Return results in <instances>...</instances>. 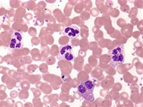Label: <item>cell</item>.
<instances>
[{"mask_svg":"<svg viewBox=\"0 0 143 107\" xmlns=\"http://www.w3.org/2000/svg\"><path fill=\"white\" fill-rule=\"evenodd\" d=\"M108 54L111 60L110 63L111 66H118L121 64H123L125 61L124 47L122 45L118 46L112 50L109 51Z\"/></svg>","mask_w":143,"mask_h":107,"instance_id":"6da1fadb","label":"cell"},{"mask_svg":"<svg viewBox=\"0 0 143 107\" xmlns=\"http://www.w3.org/2000/svg\"><path fill=\"white\" fill-rule=\"evenodd\" d=\"M58 59L65 61H73L75 59L73 47L71 45H65L61 47L58 50Z\"/></svg>","mask_w":143,"mask_h":107,"instance_id":"7a4b0ae2","label":"cell"},{"mask_svg":"<svg viewBox=\"0 0 143 107\" xmlns=\"http://www.w3.org/2000/svg\"><path fill=\"white\" fill-rule=\"evenodd\" d=\"M23 47V35L19 33L16 32L10 38V50L14 49H21Z\"/></svg>","mask_w":143,"mask_h":107,"instance_id":"3957f363","label":"cell"},{"mask_svg":"<svg viewBox=\"0 0 143 107\" xmlns=\"http://www.w3.org/2000/svg\"><path fill=\"white\" fill-rule=\"evenodd\" d=\"M62 34L66 35L68 37H69L72 40H74V39H76L79 37L80 32H79V29L76 26L73 25V26H70L68 27L65 28L64 30V31L62 32Z\"/></svg>","mask_w":143,"mask_h":107,"instance_id":"277c9868","label":"cell"},{"mask_svg":"<svg viewBox=\"0 0 143 107\" xmlns=\"http://www.w3.org/2000/svg\"><path fill=\"white\" fill-rule=\"evenodd\" d=\"M78 91L80 93H81L82 97H83L85 99L89 100V101H93L94 100V97H93V92L89 91V89L86 87L84 82L79 84L78 85Z\"/></svg>","mask_w":143,"mask_h":107,"instance_id":"5b68a950","label":"cell"},{"mask_svg":"<svg viewBox=\"0 0 143 107\" xmlns=\"http://www.w3.org/2000/svg\"><path fill=\"white\" fill-rule=\"evenodd\" d=\"M86 87L89 89V91H91V92H93L94 90V88H95V85L93 82V81H86V82H84Z\"/></svg>","mask_w":143,"mask_h":107,"instance_id":"8992f818","label":"cell"},{"mask_svg":"<svg viewBox=\"0 0 143 107\" xmlns=\"http://www.w3.org/2000/svg\"><path fill=\"white\" fill-rule=\"evenodd\" d=\"M74 96H75V98H76V99H79L80 98L82 97V95H81V93H80L79 92H75V94H74Z\"/></svg>","mask_w":143,"mask_h":107,"instance_id":"52a82bcc","label":"cell"},{"mask_svg":"<svg viewBox=\"0 0 143 107\" xmlns=\"http://www.w3.org/2000/svg\"><path fill=\"white\" fill-rule=\"evenodd\" d=\"M10 95H11V97H12V98H16V95H17V92H16V91H12Z\"/></svg>","mask_w":143,"mask_h":107,"instance_id":"ba28073f","label":"cell"},{"mask_svg":"<svg viewBox=\"0 0 143 107\" xmlns=\"http://www.w3.org/2000/svg\"><path fill=\"white\" fill-rule=\"evenodd\" d=\"M93 10V15L95 16H97V15H98V11H97L96 9H93V10Z\"/></svg>","mask_w":143,"mask_h":107,"instance_id":"9c48e42d","label":"cell"},{"mask_svg":"<svg viewBox=\"0 0 143 107\" xmlns=\"http://www.w3.org/2000/svg\"><path fill=\"white\" fill-rule=\"evenodd\" d=\"M93 84H94V85H95V86H96V87H99V86H100V84H99V82H96V81H95V80H93Z\"/></svg>","mask_w":143,"mask_h":107,"instance_id":"30bf717a","label":"cell"},{"mask_svg":"<svg viewBox=\"0 0 143 107\" xmlns=\"http://www.w3.org/2000/svg\"><path fill=\"white\" fill-rule=\"evenodd\" d=\"M8 102H11V103H10V105H13V103H14V102H13L12 99H8Z\"/></svg>","mask_w":143,"mask_h":107,"instance_id":"8fae6325","label":"cell"}]
</instances>
